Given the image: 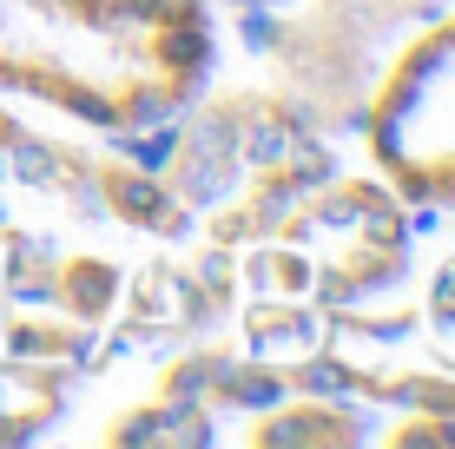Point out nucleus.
Returning <instances> with one entry per match:
<instances>
[{"instance_id":"1","label":"nucleus","mask_w":455,"mask_h":449,"mask_svg":"<svg viewBox=\"0 0 455 449\" xmlns=\"http://www.w3.org/2000/svg\"><path fill=\"white\" fill-rule=\"evenodd\" d=\"M212 60V0H0V92L106 132L185 113Z\"/></svg>"},{"instance_id":"2","label":"nucleus","mask_w":455,"mask_h":449,"mask_svg":"<svg viewBox=\"0 0 455 449\" xmlns=\"http://www.w3.org/2000/svg\"><path fill=\"white\" fill-rule=\"evenodd\" d=\"M435 13V0H317L264 20L277 92L304 106L323 132L370 106L376 73L396 60V46Z\"/></svg>"},{"instance_id":"3","label":"nucleus","mask_w":455,"mask_h":449,"mask_svg":"<svg viewBox=\"0 0 455 449\" xmlns=\"http://www.w3.org/2000/svg\"><path fill=\"white\" fill-rule=\"evenodd\" d=\"M370 159L403 205H455V7L396 46L363 106Z\"/></svg>"},{"instance_id":"4","label":"nucleus","mask_w":455,"mask_h":449,"mask_svg":"<svg viewBox=\"0 0 455 449\" xmlns=\"http://www.w3.org/2000/svg\"><path fill=\"white\" fill-rule=\"evenodd\" d=\"M231 7H264V0H231Z\"/></svg>"}]
</instances>
